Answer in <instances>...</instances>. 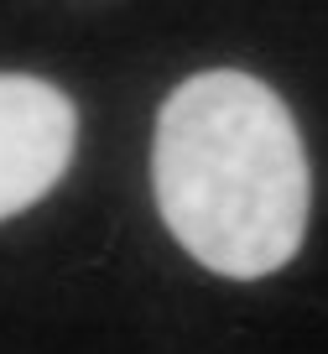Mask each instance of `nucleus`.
Wrapping results in <instances>:
<instances>
[{
  "label": "nucleus",
  "mask_w": 328,
  "mask_h": 354,
  "mask_svg": "<svg viewBox=\"0 0 328 354\" xmlns=\"http://www.w3.org/2000/svg\"><path fill=\"white\" fill-rule=\"evenodd\" d=\"M152 188L172 240L235 281L282 271L307 234L313 177L297 120L240 68H208L167 94Z\"/></svg>",
  "instance_id": "f257e3e1"
},
{
  "label": "nucleus",
  "mask_w": 328,
  "mask_h": 354,
  "mask_svg": "<svg viewBox=\"0 0 328 354\" xmlns=\"http://www.w3.org/2000/svg\"><path fill=\"white\" fill-rule=\"evenodd\" d=\"M78 110L32 73H0V224L57 188L73 162Z\"/></svg>",
  "instance_id": "f03ea898"
}]
</instances>
